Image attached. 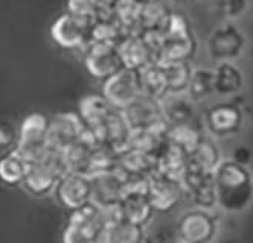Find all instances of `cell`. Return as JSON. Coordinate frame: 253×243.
I'll use <instances>...</instances> for the list:
<instances>
[{
    "label": "cell",
    "mask_w": 253,
    "mask_h": 243,
    "mask_svg": "<svg viewBox=\"0 0 253 243\" xmlns=\"http://www.w3.org/2000/svg\"><path fill=\"white\" fill-rule=\"evenodd\" d=\"M216 204L226 213H241L253 202V175L249 166L223 160L213 172Z\"/></svg>",
    "instance_id": "6da1fadb"
},
{
    "label": "cell",
    "mask_w": 253,
    "mask_h": 243,
    "mask_svg": "<svg viewBox=\"0 0 253 243\" xmlns=\"http://www.w3.org/2000/svg\"><path fill=\"white\" fill-rule=\"evenodd\" d=\"M105 228L104 210L88 202L70 213L63 233V243H102Z\"/></svg>",
    "instance_id": "7a4b0ae2"
},
{
    "label": "cell",
    "mask_w": 253,
    "mask_h": 243,
    "mask_svg": "<svg viewBox=\"0 0 253 243\" xmlns=\"http://www.w3.org/2000/svg\"><path fill=\"white\" fill-rule=\"evenodd\" d=\"M164 44V34L136 32L125 35L119 43V52L126 69L139 70L151 63H159V53Z\"/></svg>",
    "instance_id": "3957f363"
},
{
    "label": "cell",
    "mask_w": 253,
    "mask_h": 243,
    "mask_svg": "<svg viewBox=\"0 0 253 243\" xmlns=\"http://www.w3.org/2000/svg\"><path fill=\"white\" fill-rule=\"evenodd\" d=\"M218 233V220L205 208H191L178 219L175 234L183 243H212Z\"/></svg>",
    "instance_id": "277c9868"
},
{
    "label": "cell",
    "mask_w": 253,
    "mask_h": 243,
    "mask_svg": "<svg viewBox=\"0 0 253 243\" xmlns=\"http://www.w3.org/2000/svg\"><path fill=\"white\" fill-rule=\"evenodd\" d=\"M49 120L42 113H32L20 125V137L15 151L28 163L39 161L46 152Z\"/></svg>",
    "instance_id": "5b68a950"
},
{
    "label": "cell",
    "mask_w": 253,
    "mask_h": 243,
    "mask_svg": "<svg viewBox=\"0 0 253 243\" xmlns=\"http://www.w3.org/2000/svg\"><path fill=\"white\" fill-rule=\"evenodd\" d=\"M246 47L243 32L232 22L216 26L208 38V52L215 61H235Z\"/></svg>",
    "instance_id": "8992f818"
},
{
    "label": "cell",
    "mask_w": 253,
    "mask_h": 243,
    "mask_svg": "<svg viewBox=\"0 0 253 243\" xmlns=\"http://www.w3.org/2000/svg\"><path fill=\"white\" fill-rule=\"evenodd\" d=\"M244 123V113L240 105L221 102L205 113V129L213 139H224L238 134Z\"/></svg>",
    "instance_id": "52a82bcc"
},
{
    "label": "cell",
    "mask_w": 253,
    "mask_h": 243,
    "mask_svg": "<svg viewBox=\"0 0 253 243\" xmlns=\"http://www.w3.org/2000/svg\"><path fill=\"white\" fill-rule=\"evenodd\" d=\"M84 64L93 78L105 81L125 69L119 47L115 44L88 43L85 46Z\"/></svg>",
    "instance_id": "ba28073f"
},
{
    "label": "cell",
    "mask_w": 253,
    "mask_h": 243,
    "mask_svg": "<svg viewBox=\"0 0 253 243\" xmlns=\"http://www.w3.org/2000/svg\"><path fill=\"white\" fill-rule=\"evenodd\" d=\"M102 95L116 109H124L140 95V85L137 78V70L122 69L112 78H108L102 84Z\"/></svg>",
    "instance_id": "9c48e42d"
},
{
    "label": "cell",
    "mask_w": 253,
    "mask_h": 243,
    "mask_svg": "<svg viewBox=\"0 0 253 243\" xmlns=\"http://www.w3.org/2000/svg\"><path fill=\"white\" fill-rule=\"evenodd\" d=\"M147 192L156 213H168L174 210L186 196L182 181L169 178L160 172H154L148 178Z\"/></svg>",
    "instance_id": "30bf717a"
},
{
    "label": "cell",
    "mask_w": 253,
    "mask_h": 243,
    "mask_svg": "<svg viewBox=\"0 0 253 243\" xmlns=\"http://www.w3.org/2000/svg\"><path fill=\"white\" fill-rule=\"evenodd\" d=\"M186 196L198 208L212 210L218 207L216 204V189H215V178L212 172H205L202 169L191 166L182 179Z\"/></svg>",
    "instance_id": "8fae6325"
},
{
    "label": "cell",
    "mask_w": 253,
    "mask_h": 243,
    "mask_svg": "<svg viewBox=\"0 0 253 243\" xmlns=\"http://www.w3.org/2000/svg\"><path fill=\"white\" fill-rule=\"evenodd\" d=\"M57 198L70 211L92 202V178L85 174L67 172L55 187Z\"/></svg>",
    "instance_id": "7c38bea8"
},
{
    "label": "cell",
    "mask_w": 253,
    "mask_h": 243,
    "mask_svg": "<svg viewBox=\"0 0 253 243\" xmlns=\"http://www.w3.org/2000/svg\"><path fill=\"white\" fill-rule=\"evenodd\" d=\"M85 131V125L77 113H60L49 120L47 146L66 151L69 146L81 139Z\"/></svg>",
    "instance_id": "4fadbf2b"
},
{
    "label": "cell",
    "mask_w": 253,
    "mask_h": 243,
    "mask_svg": "<svg viewBox=\"0 0 253 243\" xmlns=\"http://www.w3.org/2000/svg\"><path fill=\"white\" fill-rule=\"evenodd\" d=\"M92 202L99 208H112L121 204L126 184L122 174L116 169L113 172H104L92 175Z\"/></svg>",
    "instance_id": "5bb4252c"
},
{
    "label": "cell",
    "mask_w": 253,
    "mask_h": 243,
    "mask_svg": "<svg viewBox=\"0 0 253 243\" xmlns=\"http://www.w3.org/2000/svg\"><path fill=\"white\" fill-rule=\"evenodd\" d=\"M50 36L64 49L85 47L88 43V26L66 11L52 23Z\"/></svg>",
    "instance_id": "9a60e30c"
},
{
    "label": "cell",
    "mask_w": 253,
    "mask_h": 243,
    "mask_svg": "<svg viewBox=\"0 0 253 243\" xmlns=\"http://www.w3.org/2000/svg\"><path fill=\"white\" fill-rule=\"evenodd\" d=\"M131 129H147L162 120H167L162 109L160 99L140 95L128 106L121 109Z\"/></svg>",
    "instance_id": "2e32d148"
},
{
    "label": "cell",
    "mask_w": 253,
    "mask_h": 243,
    "mask_svg": "<svg viewBox=\"0 0 253 243\" xmlns=\"http://www.w3.org/2000/svg\"><path fill=\"white\" fill-rule=\"evenodd\" d=\"M131 126L126 122L125 116L121 109H113L112 114L105 120L104 126L95 133V137L99 143H105L113 147L118 154L125 151L128 147L130 136H131Z\"/></svg>",
    "instance_id": "e0dca14e"
},
{
    "label": "cell",
    "mask_w": 253,
    "mask_h": 243,
    "mask_svg": "<svg viewBox=\"0 0 253 243\" xmlns=\"http://www.w3.org/2000/svg\"><path fill=\"white\" fill-rule=\"evenodd\" d=\"M118 171L124 178H150L157 172V157L126 147L119 154Z\"/></svg>",
    "instance_id": "ac0fdd59"
},
{
    "label": "cell",
    "mask_w": 253,
    "mask_h": 243,
    "mask_svg": "<svg viewBox=\"0 0 253 243\" xmlns=\"http://www.w3.org/2000/svg\"><path fill=\"white\" fill-rule=\"evenodd\" d=\"M113 109L115 108L104 98V95H88L80 101L78 114L83 119L85 128L95 134L104 126Z\"/></svg>",
    "instance_id": "d6986e66"
},
{
    "label": "cell",
    "mask_w": 253,
    "mask_h": 243,
    "mask_svg": "<svg viewBox=\"0 0 253 243\" xmlns=\"http://www.w3.org/2000/svg\"><path fill=\"white\" fill-rule=\"evenodd\" d=\"M206 133L203 125L195 120L183 123H169L167 131V141L178 146L189 155L195 151V147L205 139Z\"/></svg>",
    "instance_id": "ffe728a7"
},
{
    "label": "cell",
    "mask_w": 253,
    "mask_h": 243,
    "mask_svg": "<svg viewBox=\"0 0 253 243\" xmlns=\"http://www.w3.org/2000/svg\"><path fill=\"white\" fill-rule=\"evenodd\" d=\"M164 116L168 123H183L195 120V101L188 95V91L183 93H167L160 99Z\"/></svg>",
    "instance_id": "44dd1931"
},
{
    "label": "cell",
    "mask_w": 253,
    "mask_h": 243,
    "mask_svg": "<svg viewBox=\"0 0 253 243\" xmlns=\"http://www.w3.org/2000/svg\"><path fill=\"white\" fill-rule=\"evenodd\" d=\"M60 179L61 178L52 169H49L47 166H44L40 161H35L28 164V171L23 178V185L29 193L35 196H43L50 193L52 190H55Z\"/></svg>",
    "instance_id": "7402d4cb"
},
{
    "label": "cell",
    "mask_w": 253,
    "mask_h": 243,
    "mask_svg": "<svg viewBox=\"0 0 253 243\" xmlns=\"http://www.w3.org/2000/svg\"><path fill=\"white\" fill-rule=\"evenodd\" d=\"M125 34L116 22L113 11H99L98 18L88 28V43L119 46Z\"/></svg>",
    "instance_id": "603a6c76"
},
{
    "label": "cell",
    "mask_w": 253,
    "mask_h": 243,
    "mask_svg": "<svg viewBox=\"0 0 253 243\" xmlns=\"http://www.w3.org/2000/svg\"><path fill=\"white\" fill-rule=\"evenodd\" d=\"M189 167V154L167 141L157 155V172L182 181Z\"/></svg>",
    "instance_id": "cb8c5ba5"
},
{
    "label": "cell",
    "mask_w": 253,
    "mask_h": 243,
    "mask_svg": "<svg viewBox=\"0 0 253 243\" xmlns=\"http://www.w3.org/2000/svg\"><path fill=\"white\" fill-rule=\"evenodd\" d=\"M213 85L220 96L238 95L244 87V74L233 61H221L213 69Z\"/></svg>",
    "instance_id": "d4e9b609"
},
{
    "label": "cell",
    "mask_w": 253,
    "mask_h": 243,
    "mask_svg": "<svg viewBox=\"0 0 253 243\" xmlns=\"http://www.w3.org/2000/svg\"><path fill=\"white\" fill-rule=\"evenodd\" d=\"M197 52L195 35L188 36H165L159 53V63L191 61Z\"/></svg>",
    "instance_id": "484cf974"
},
{
    "label": "cell",
    "mask_w": 253,
    "mask_h": 243,
    "mask_svg": "<svg viewBox=\"0 0 253 243\" xmlns=\"http://www.w3.org/2000/svg\"><path fill=\"white\" fill-rule=\"evenodd\" d=\"M172 11L160 0H151L142 5L140 32L165 34Z\"/></svg>",
    "instance_id": "4316f807"
},
{
    "label": "cell",
    "mask_w": 253,
    "mask_h": 243,
    "mask_svg": "<svg viewBox=\"0 0 253 243\" xmlns=\"http://www.w3.org/2000/svg\"><path fill=\"white\" fill-rule=\"evenodd\" d=\"M145 227L121 217L105 228L102 243H145Z\"/></svg>",
    "instance_id": "83f0119b"
},
{
    "label": "cell",
    "mask_w": 253,
    "mask_h": 243,
    "mask_svg": "<svg viewBox=\"0 0 253 243\" xmlns=\"http://www.w3.org/2000/svg\"><path fill=\"white\" fill-rule=\"evenodd\" d=\"M137 78H139L142 95L162 99L168 93L164 67H162L160 63H151L145 67L139 69Z\"/></svg>",
    "instance_id": "f1b7e54d"
},
{
    "label": "cell",
    "mask_w": 253,
    "mask_h": 243,
    "mask_svg": "<svg viewBox=\"0 0 253 243\" xmlns=\"http://www.w3.org/2000/svg\"><path fill=\"white\" fill-rule=\"evenodd\" d=\"M224 158L221 157V151L218 144H216L215 139L209 134L205 136V139L200 141L195 147V151L189 155V163L191 166L202 169L205 172H215L216 167L220 166V163Z\"/></svg>",
    "instance_id": "f546056e"
},
{
    "label": "cell",
    "mask_w": 253,
    "mask_h": 243,
    "mask_svg": "<svg viewBox=\"0 0 253 243\" xmlns=\"http://www.w3.org/2000/svg\"><path fill=\"white\" fill-rule=\"evenodd\" d=\"M164 67L168 93H183L188 91L194 67L191 61H174V63H160Z\"/></svg>",
    "instance_id": "4dcf8cb0"
},
{
    "label": "cell",
    "mask_w": 253,
    "mask_h": 243,
    "mask_svg": "<svg viewBox=\"0 0 253 243\" xmlns=\"http://www.w3.org/2000/svg\"><path fill=\"white\" fill-rule=\"evenodd\" d=\"M142 3L136 0H119L113 9V15L125 35L140 32Z\"/></svg>",
    "instance_id": "1f68e13d"
},
{
    "label": "cell",
    "mask_w": 253,
    "mask_h": 243,
    "mask_svg": "<svg viewBox=\"0 0 253 243\" xmlns=\"http://www.w3.org/2000/svg\"><path fill=\"white\" fill-rule=\"evenodd\" d=\"M28 164L29 163L22 155L17 154V151L14 149L12 152L0 158V181L9 185L23 182L25 174L28 171Z\"/></svg>",
    "instance_id": "d6a6232c"
},
{
    "label": "cell",
    "mask_w": 253,
    "mask_h": 243,
    "mask_svg": "<svg viewBox=\"0 0 253 243\" xmlns=\"http://www.w3.org/2000/svg\"><path fill=\"white\" fill-rule=\"evenodd\" d=\"M119 154L105 143H98L90 157V172L88 175H96L104 172H113L118 169Z\"/></svg>",
    "instance_id": "836d02e7"
},
{
    "label": "cell",
    "mask_w": 253,
    "mask_h": 243,
    "mask_svg": "<svg viewBox=\"0 0 253 243\" xmlns=\"http://www.w3.org/2000/svg\"><path fill=\"white\" fill-rule=\"evenodd\" d=\"M215 93V85H213V70L211 69H194L191 82L188 87V95L195 101L202 102L208 98H211Z\"/></svg>",
    "instance_id": "e575fe53"
},
{
    "label": "cell",
    "mask_w": 253,
    "mask_h": 243,
    "mask_svg": "<svg viewBox=\"0 0 253 243\" xmlns=\"http://www.w3.org/2000/svg\"><path fill=\"white\" fill-rule=\"evenodd\" d=\"M67 12L85 23L88 28L99 15V9L93 0H67Z\"/></svg>",
    "instance_id": "d590c367"
},
{
    "label": "cell",
    "mask_w": 253,
    "mask_h": 243,
    "mask_svg": "<svg viewBox=\"0 0 253 243\" xmlns=\"http://www.w3.org/2000/svg\"><path fill=\"white\" fill-rule=\"evenodd\" d=\"M252 0H223L221 6H223V14L229 20H235L240 15H243Z\"/></svg>",
    "instance_id": "8d00e7d4"
},
{
    "label": "cell",
    "mask_w": 253,
    "mask_h": 243,
    "mask_svg": "<svg viewBox=\"0 0 253 243\" xmlns=\"http://www.w3.org/2000/svg\"><path fill=\"white\" fill-rule=\"evenodd\" d=\"M232 160H235L240 164L249 166L252 163V160H253V152L250 151L247 146H238V147H235Z\"/></svg>",
    "instance_id": "74e56055"
},
{
    "label": "cell",
    "mask_w": 253,
    "mask_h": 243,
    "mask_svg": "<svg viewBox=\"0 0 253 243\" xmlns=\"http://www.w3.org/2000/svg\"><path fill=\"white\" fill-rule=\"evenodd\" d=\"M15 133L11 125H0V146H8L14 141Z\"/></svg>",
    "instance_id": "f35d334b"
},
{
    "label": "cell",
    "mask_w": 253,
    "mask_h": 243,
    "mask_svg": "<svg viewBox=\"0 0 253 243\" xmlns=\"http://www.w3.org/2000/svg\"><path fill=\"white\" fill-rule=\"evenodd\" d=\"M99 11H113L119 0H93Z\"/></svg>",
    "instance_id": "ab89813d"
},
{
    "label": "cell",
    "mask_w": 253,
    "mask_h": 243,
    "mask_svg": "<svg viewBox=\"0 0 253 243\" xmlns=\"http://www.w3.org/2000/svg\"><path fill=\"white\" fill-rule=\"evenodd\" d=\"M136 2H139V3H147V2H151V0H136Z\"/></svg>",
    "instance_id": "60d3db41"
},
{
    "label": "cell",
    "mask_w": 253,
    "mask_h": 243,
    "mask_svg": "<svg viewBox=\"0 0 253 243\" xmlns=\"http://www.w3.org/2000/svg\"><path fill=\"white\" fill-rule=\"evenodd\" d=\"M174 243H183V242H180V240H177V242H174Z\"/></svg>",
    "instance_id": "b9f144b4"
},
{
    "label": "cell",
    "mask_w": 253,
    "mask_h": 243,
    "mask_svg": "<svg viewBox=\"0 0 253 243\" xmlns=\"http://www.w3.org/2000/svg\"><path fill=\"white\" fill-rule=\"evenodd\" d=\"M215 2H223V0H215Z\"/></svg>",
    "instance_id": "7bdbcfd3"
}]
</instances>
